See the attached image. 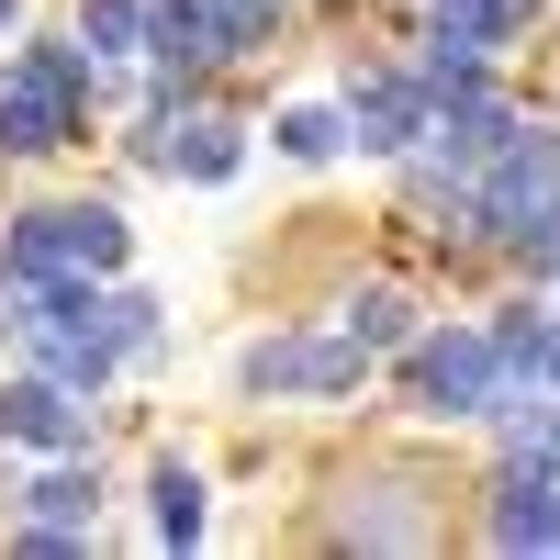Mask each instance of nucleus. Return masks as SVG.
<instances>
[{
  "instance_id": "nucleus-1",
  "label": "nucleus",
  "mask_w": 560,
  "mask_h": 560,
  "mask_svg": "<svg viewBox=\"0 0 560 560\" xmlns=\"http://www.w3.org/2000/svg\"><path fill=\"white\" fill-rule=\"evenodd\" d=\"M404 382H415V404H427V415H493L504 359H493V337H482V325H448V337H415Z\"/></svg>"
},
{
  "instance_id": "nucleus-2",
  "label": "nucleus",
  "mask_w": 560,
  "mask_h": 560,
  "mask_svg": "<svg viewBox=\"0 0 560 560\" xmlns=\"http://www.w3.org/2000/svg\"><path fill=\"white\" fill-rule=\"evenodd\" d=\"M236 382L247 393H359V337L337 325V337H258L247 359H236Z\"/></svg>"
},
{
  "instance_id": "nucleus-3",
  "label": "nucleus",
  "mask_w": 560,
  "mask_h": 560,
  "mask_svg": "<svg viewBox=\"0 0 560 560\" xmlns=\"http://www.w3.org/2000/svg\"><path fill=\"white\" fill-rule=\"evenodd\" d=\"M68 135H79V102L57 79H45L34 57L0 68V158H45V147H68Z\"/></svg>"
},
{
  "instance_id": "nucleus-4",
  "label": "nucleus",
  "mask_w": 560,
  "mask_h": 560,
  "mask_svg": "<svg viewBox=\"0 0 560 560\" xmlns=\"http://www.w3.org/2000/svg\"><path fill=\"white\" fill-rule=\"evenodd\" d=\"M236 158H247V135L224 124V113H191V124H158L147 135V168H168V179H236Z\"/></svg>"
},
{
  "instance_id": "nucleus-5",
  "label": "nucleus",
  "mask_w": 560,
  "mask_h": 560,
  "mask_svg": "<svg viewBox=\"0 0 560 560\" xmlns=\"http://www.w3.org/2000/svg\"><path fill=\"white\" fill-rule=\"evenodd\" d=\"M348 135L370 158H393V147H415V135H427V79H370V90H348Z\"/></svg>"
},
{
  "instance_id": "nucleus-6",
  "label": "nucleus",
  "mask_w": 560,
  "mask_h": 560,
  "mask_svg": "<svg viewBox=\"0 0 560 560\" xmlns=\"http://www.w3.org/2000/svg\"><path fill=\"white\" fill-rule=\"evenodd\" d=\"M0 438L79 448V438H90V415H79V382H57V370H45V382H12V393H0Z\"/></svg>"
},
{
  "instance_id": "nucleus-7",
  "label": "nucleus",
  "mask_w": 560,
  "mask_h": 560,
  "mask_svg": "<svg viewBox=\"0 0 560 560\" xmlns=\"http://www.w3.org/2000/svg\"><path fill=\"white\" fill-rule=\"evenodd\" d=\"M493 549H560V471H516L493 493Z\"/></svg>"
},
{
  "instance_id": "nucleus-8",
  "label": "nucleus",
  "mask_w": 560,
  "mask_h": 560,
  "mask_svg": "<svg viewBox=\"0 0 560 560\" xmlns=\"http://www.w3.org/2000/svg\"><path fill=\"white\" fill-rule=\"evenodd\" d=\"M57 247H68V269H79V280H113V269L135 258V236H124V213H113V202L57 213Z\"/></svg>"
},
{
  "instance_id": "nucleus-9",
  "label": "nucleus",
  "mask_w": 560,
  "mask_h": 560,
  "mask_svg": "<svg viewBox=\"0 0 560 560\" xmlns=\"http://www.w3.org/2000/svg\"><path fill=\"white\" fill-rule=\"evenodd\" d=\"M0 280H23V292H45V280H68V247H57V213H23L12 236H0Z\"/></svg>"
},
{
  "instance_id": "nucleus-10",
  "label": "nucleus",
  "mask_w": 560,
  "mask_h": 560,
  "mask_svg": "<svg viewBox=\"0 0 560 560\" xmlns=\"http://www.w3.org/2000/svg\"><path fill=\"white\" fill-rule=\"evenodd\" d=\"M269 135H280V158H303V168H325V158L348 147V113H337V102H292V113H280Z\"/></svg>"
},
{
  "instance_id": "nucleus-11",
  "label": "nucleus",
  "mask_w": 560,
  "mask_h": 560,
  "mask_svg": "<svg viewBox=\"0 0 560 560\" xmlns=\"http://www.w3.org/2000/svg\"><path fill=\"white\" fill-rule=\"evenodd\" d=\"M147 516H158L168 549H191V538H202V471H179V459H168V471L147 482Z\"/></svg>"
},
{
  "instance_id": "nucleus-12",
  "label": "nucleus",
  "mask_w": 560,
  "mask_h": 560,
  "mask_svg": "<svg viewBox=\"0 0 560 560\" xmlns=\"http://www.w3.org/2000/svg\"><path fill=\"white\" fill-rule=\"evenodd\" d=\"M23 504H34V527H90L102 516V471H45Z\"/></svg>"
},
{
  "instance_id": "nucleus-13",
  "label": "nucleus",
  "mask_w": 560,
  "mask_h": 560,
  "mask_svg": "<svg viewBox=\"0 0 560 560\" xmlns=\"http://www.w3.org/2000/svg\"><path fill=\"white\" fill-rule=\"evenodd\" d=\"M348 337H359V359H370V348H415V303H404V292H359V303H348Z\"/></svg>"
},
{
  "instance_id": "nucleus-14",
  "label": "nucleus",
  "mask_w": 560,
  "mask_h": 560,
  "mask_svg": "<svg viewBox=\"0 0 560 560\" xmlns=\"http://www.w3.org/2000/svg\"><path fill=\"white\" fill-rule=\"evenodd\" d=\"M79 45H90V57H135V45H147V0H90Z\"/></svg>"
},
{
  "instance_id": "nucleus-15",
  "label": "nucleus",
  "mask_w": 560,
  "mask_h": 560,
  "mask_svg": "<svg viewBox=\"0 0 560 560\" xmlns=\"http://www.w3.org/2000/svg\"><path fill=\"white\" fill-rule=\"evenodd\" d=\"M348 538H359V549H415L427 516H415V504H348Z\"/></svg>"
},
{
  "instance_id": "nucleus-16",
  "label": "nucleus",
  "mask_w": 560,
  "mask_h": 560,
  "mask_svg": "<svg viewBox=\"0 0 560 560\" xmlns=\"http://www.w3.org/2000/svg\"><path fill=\"white\" fill-rule=\"evenodd\" d=\"M504 247H516V269H527V280H560V202H538Z\"/></svg>"
},
{
  "instance_id": "nucleus-17",
  "label": "nucleus",
  "mask_w": 560,
  "mask_h": 560,
  "mask_svg": "<svg viewBox=\"0 0 560 560\" xmlns=\"http://www.w3.org/2000/svg\"><path fill=\"white\" fill-rule=\"evenodd\" d=\"M102 325L124 337V359H147V348H158V303H147V292H102Z\"/></svg>"
},
{
  "instance_id": "nucleus-18",
  "label": "nucleus",
  "mask_w": 560,
  "mask_h": 560,
  "mask_svg": "<svg viewBox=\"0 0 560 560\" xmlns=\"http://www.w3.org/2000/svg\"><path fill=\"white\" fill-rule=\"evenodd\" d=\"M538 382L560 393V314H549V337H538Z\"/></svg>"
},
{
  "instance_id": "nucleus-19",
  "label": "nucleus",
  "mask_w": 560,
  "mask_h": 560,
  "mask_svg": "<svg viewBox=\"0 0 560 560\" xmlns=\"http://www.w3.org/2000/svg\"><path fill=\"white\" fill-rule=\"evenodd\" d=\"M0 34H23V0H0Z\"/></svg>"
}]
</instances>
